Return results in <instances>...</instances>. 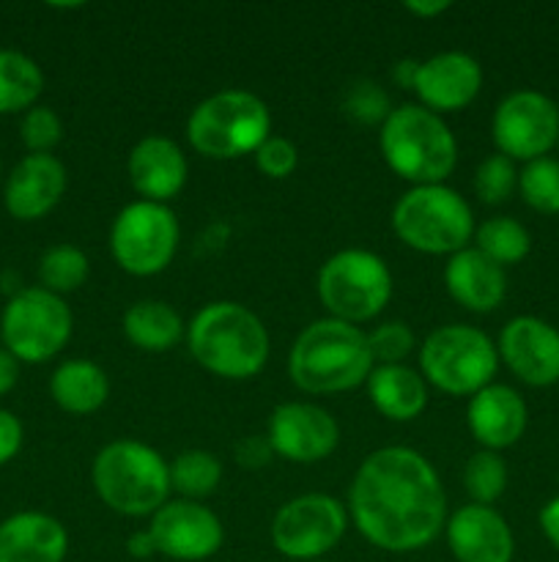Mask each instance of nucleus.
I'll return each instance as SVG.
<instances>
[{
  "instance_id": "5",
  "label": "nucleus",
  "mask_w": 559,
  "mask_h": 562,
  "mask_svg": "<svg viewBox=\"0 0 559 562\" xmlns=\"http://www.w3.org/2000/svg\"><path fill=\"white\" fill-rule=\"evenodd\" d=\"M91 483L104 508L126 519H151L170 499V464L140 439H113L91 464Z\"/></svg>"
},
{
  "instance_id": "37",
  "label": "nucleus",
  "mask_w": 559,
  "mask_h": 562,
  "mask_svg": "<svg viewBox=\"0 0 559 562\" xmlns=\"http://www.w3.org/2000/svg\"><path fill=\"white\" fill-rule=\"evenodd\" d=\"M252 157H255L258 170L274 181L288 179L299 168V148L294 146V140L283 135H269Z\"/></svg>"
},
{
  "instance_id": "41",
  "label": "nucleus",
  "mask_w": 559,
  "mask_h": 562,
  "mask_svg": "<svg viewBox=\"0 0 559 562\" xmlns=\"http://www.w3.org/2000/svg\"><path fill=\"white\" fill-rule=\"evenodd\" d=\"M403 9L417 20H436V16L447 14L453 3H447V0H406Z\"/></svg>"
},
{
  "instance_id": "14",
  "label": "nucleus",
  "mask_w": 559,
  "mask_h": 562,
  "mask_svg": "<svg viewBox=\"0 0 559 562\" xmlns=\"http://www.w3.org/2000/svg\"><path fill=\"white\" fill-rule=\"evenodd\" d=\"M157 554L175 562H203L223 549L225 527L208 505L168 499L148 521Z\"/></svg>"
},
{
  "instance_id": "21",
  "label": "nucleus",
  "mask_w": 559,
  "mask_h": 562,
  "mask_svg": "<svg viewBox=\"0 0 559 562\" xmlns=\"http://www.w3.org/2000/svg\"><path fill=\"white\" fill-rule=\"evenodd\" d=\"M66 192V168L55 154H27L5 181V209L14 220L33 223L53 212Z\"/></svg>"
},
{
  "instance_id": "16",
  "label": "nucleus",
  "mask_w": 559,
  "mask_h": 562,
  "mask_svg": "<svg viewBox=\"0 0 559 562\" xmlns=\"http://www.w3.org/2000/svg\"><path fill=\"white\" fill-rule=\"evenodd\" d=\"M499 362L529 387L559 382V329L537 316H515L499 333Z\"/></svg>"
},
{
  "instance_id": "45",
  "label": "nucleus",
  "mask_w": 559,
  "mask_h": 562,
  "mask_svg": "<svg viewBox=\"0 0 559 562\" xmlns=\"http://www.w3.org/2000/svg\"><path fill=\"white\" fill-rule=\"evenodd\" d=\"M316 562H327V560H316Z\"/></svg>"
},
{
  "instance_id": "42",
  "label": "nucleus",
  "mask_w": 559,
  "mask_h": 562,
  "mask_svg": "<svg viewBox=\"0 0 559 562\" xmlns=\"http://www.w3.org/2000/svg\"><path fill=\"white\" fill-rule=\"evenodd\" d=\"M16 379H20V360L0 346V398L14 390Z\"/></svg>"
},
{
  "instance_id": "43",
  "label": "nucleus",
  "mask_w": 559,
  "mask_h": 562,
  "mask_svg": "<svg viewBox=\"0 0 559 562\" xmlns=\"http://www.w3.org/2000/svg\"><path fill=\"white\" fill-rule=\"evenodd\" d=\"M126 552L132 554L135 560H148V558H157V547H153V538L151 532L146 530H137L126 538Z\"/></svg>"
},
{
  "instance_id": "33",
  "label": "nucleus",
  "mask_w": 559,
  "mask_h": 562,
  "mask_svg": "<svg viewBox=\"0 0 559 562\" xmlns=\"http://www.w3.org/2000/svg\"><path fill=\"white\" fill-rule=\"evenodd\" d=\"M475 192L482 203L488 206H499V203L510 201L515 190H518V168L504 154H491L482 159L475 170Z\"/></svg>"
},
{
  "instance_id": "46",
  "label": "nucleus",
  "mask_w": 559,
  "mask_h": 562,
  "mask_svg": "<svg viewBox=\"0 0 559 562\" xmlns=\"http://www.w3.org/2000/svg\"><path fill=\"white\" fill-rule=\"evenodd\" d=\"M557 148H559V143H557Z\"/></svg>"
},
{
  "instance_id": "19",
  "label": "nucleus",
  "mask_w": 559,
  "mask_h": 562,
  "mask_svg": "<svg viewBox=\"0 0 559 562\" xmlns=\"http://www.w3.org/2000/svg\"><path fill=\"white\" fill-rule=\"evenodd\" d=\"M126 176L140 201L170 203L190 179L184 148L164 135H146L126 157Z\"/></svg>"
},
{
  "instance_id": "32",
  "label": "nucleus",
  "mask_w": 559,
  "mask_h": 562,
  "mask_svg": "<svg viewBox=\"0 0 559 562\" xmlns=\"http://www.w3.org/2000/svg\"><path fill=\"white\" fill-rule=\"evenodd\" d=\"M518 192L537 214H559V159H532L518 173Z\"/></svg>"
},
{
  "instance_id": "15",
  "label": "nucleus",
  "mask_w": 559,
  "mask_h": 562,
  "mask_svg": "<svg viewBox=\"0 0 559 562\" xmlns=\"http://www.w3.org/2000/svg\"><path fill=\"white\" fill-rule=\"evenodd\" d=\"M266 439L274 456L290 464H318L338 450L340 426L323 406L285 401L269 417Z\"/></svg>"
},
{
  "instance_id": "40",
  "label": "nucleus",
  "mask_w": 559,
  "mask_h": 562,
  "mask_svg": "<svg viewBox=\"0 0 559 562\" xmlns=\"http://www.w3.org/2000/svg\"><path fill=\"white\" fill-rule=\"evenodd\" d=\"M537 521H540V530L543 536H546V541L551 543L554 552L559 554V497H551L543 505Z\"/></svg>"
},
{
  "instance_id": "26",
  "label": "nucleus",
  "mask_w": 559,
  "mask_h": 562,
  "mask_svg": "<svg viewBox=\"0 0 559 562\" xmlns=\"http://www.w3.org/2000/svg\"><path fill=\"white\" fill-rule=\"evenodd\" d=\"M121 329L135 349L148 351V355H162V351L173 349L186 335L184 318L173 305L162 300H140L126 307Z\"/></svg>"
},
{
  "instance_id": "25",
  "label": "nucleus",
  "mask_w": 559,
  "mask_h": 562,
  "mask_svg": "<svg viewBox=\"0 0 559 562\" xmlns=\"http://www.w3.org/2000/svg\"><path fill=\"white\" fill-rule=\"evenodd\" d=\"M49 395L58 409L85 417L107 404L110 379L93 360H66L49 376Z\"/></svg>"
},
{
  "instance_id": "10",
  "label": "nucleus",
  "mask_w": 559,
  "mask_h": 562,
  "mask_svg": "<svg viewBox=\"0 0 559 562\" xmlns=\"http://www.w3.org/2000/svg\"><path fill=\"white\" fill-rule=\"evenodd\" d=\"M181 225L168 203L132 201L110 225V252L118 269L132 278H153L173 263Z\"/></svg>"
},
{
  "instance_id": "27",
  "label": "nucleus",
  "mask_w": 559,
  "mask_h": 562,
  "mask_svg": "<svg viewBox=\"0 0 559 562\" xmlns=\"http://www.w3.org/2000/svg\"><path fill=\"white\" fill-rule=\"evenodd\" d=\"M44 91L42 66L25 53L0 49V115L36 108Z\"/></svg>"
},
{
  "instance_id": "22",
  "label": "nucleus",
  "mask_w": 559,
  "mask_h": 562,
  "mask_svg": "<svg viewBox=\"0 0 559 562\" xmlns=\"http://www.w3.org/2000/svg\"><path fill=\"white\" fill-rule=\"evenodd\" d=\"M444 289L449 300L469 313H491L507 296V272L477 247L455 252L444 263Z\"/></svg>"
},
{
  "instance_id": "12",
  "label": "nucleus",
  "mask_w": 559,
  "mask_h": 562,
  "mask_svg": "<svg viewBox=\"0 0 559 562\" xmlns=\"http://www.w3.org/2000/svg\"><path fill=\"white\" fill-rule=\"evenodd\" d=\"M345 530H349L345 505L332 494L310 492L280 505L269 527V538L285 560L316 562L338 549Z\"/></svg>"
},
{
  "instance_id": "23",
  "label": "nucleus",
  "mask_w": 559,
  "mask_h": 562,
  "mask_svg": "<svg viewBox=\"0 0 559 562\" xmlns=\"http://www.w3.org/2000/svg\"><path fill=\"white\" fill-rule=\"evenodd\" d=\"M69 532L55 516L22 510L0 521V562H64Z\"/></svg>"
},
{
  "instance_id": "20",
  "label": "nucleus",
  "mask_w": 559,
  "mask_h": 562,
  "mask_svg": "<svg viewBox=\"0 0 559 562\" xmlns=\"http://www.w3.org/2000/svg\"><path fill=\"white\" fill-rule=\"evenodd\" d=\"M526 423L529 409L524 395L510 384H488L466 404V428L482 450L502 453L513 448L524 437Z\"/></svg>"
},
{
  "instance_id": "36",
  "label": "nucleus",
  "mask_w": 559,
  "mask_h": 562,
  "mask_svg": "<svg viewBox=\"0 0 559 562\" xmlns=\"http://www.w3.org/2000/svg\"><path fill=\"white\" fill-rule=\"evenodd\" d=\"M345 113L351 115L360 124H378L381 126L387 121V115L392 113L389 108V97L378 82L373 80H360L345 91V102H343Z\"/></svg>"
},
{
  "instance_id": "34",
  "label": "nucleus",
  "mask_w": 559,
  "mask_h": 562,
  "mask_svg": "<svg viewBox=\"0 0 559 562\" xmlns=\"http://www.w3.org/2000/svg\"><path fill=\"white\" fill-rule=\"evenodd\" d=\"M367 346H370L376 366H400V362H406V357H411L417 338L409 324L395 318V322H384L373 327L367 333Z\"/></svg>"
},
{
  "instance_id": "35",
  "label": "nucleus",
  "mask_w": 559,
  "mask_h": 562,
  "mask_svg": "<svg viewBox=\"0 0 559 562\" xmlns=\"http://www.w3.org/2000/svg\"><path fill=\"white\" fill-rule=\"evenodd\" d=\"M20 135L31 154H53V148L64 140V121L53 108L36 104L22 119Z\"/></svg>"
},
{
  "instance_id": "44",
  "label": "nucleus",
  "mask_w": 559,
  "mask_h": 562,
  "mask_svg": "<svg viewBox=\"0 0 559 562\" xmlns=\"http://www.w3.org/2000/svg\"><path fill=\"white\" fill-rule=\"evenodd\" d=\"M417 64H420V60H400V64L395 66V80H398L400 88H411V86H414Z\"/></svg>"
},
{
  "instance_id": "31",
  "label": "nucleus",
  "mask_w": 559,
  "mask_h": 562,
  "mask_svg": "<svg viewBox=\"0 0 559 562\" xmlns=\"http://www.w3.org/2000/svg\"><path fill=\"white\" fill-rule=\"evenodd\" d=\"M510 472L504 464L502 453H493V450H477L469 456L464 467V488L469 494V499L475 505H491L497 499H502V494L507 492Z\"/></svg>"
},
{
  "instance_id": "29",
  "label": "nucleus",
  "mask_w": 559,
  "mask_h": 562,
  "mask_svg": "<svg viewBox=\"0 0 559 562\" xmlns=\"http://www.w3.org/2000/svg\"><path fill=\"white\" fill-rule=\"evenodd\" d=\"M477 250L502 269L521 263L532 250V236L524 223L515 217H488L486 223L477 225L475 245Z\"/></svg>"
},
{
  "instance_id": "8",
  "label": "nucleus",
  "mask_w": 559,
  "mask_h": 562,
  "mask_svg": "<svg viewBox=\"0 0 559 562\" xmlns=\"http://www.w3.org/2000/svg\"><path fill=\"white\" fill-rule=\"evenodd\" d=\"M417 362L427 387L455 398H471L493 384L499 349L482 329L471 324H444L425 335Z\"/></svg>"
},
{
  "instance_id": "11",
  "label": "nucleus",
  "mask_w": 559,
  "mask_h": 562,
  "mask_svg": "<svg viewBox=\"0 0 559 562\" xmlns=\"http://www.w3.org/2000/svg\"><path fill=\"white\" fill-rule=\"evenodd\" d=\"M71 329H75V316L64 296L42 285L16 291L0 316L3 349L31 366L58 357L71 340Z\"/></svg>"
},
{
  "instance_id": "4",
  "label": "nucleus",
  "mask_w": 559,
  "mask_h": 562,
  "mask_svg": "<svg viewBox=\"0 0 559 562\" xmlns=\"http://www.w3.org/2000/svg\"><path fill=\"white\" fill-rule=\"evenodd\" d=\"M378 151L387 168L411 187L447 184L458 165L455 132L420 102L392 108L378 126Z\"/></svg>"
},
{
  "instance_id": "9",
  "label": "nucleus",
  "mask_w": 559,
  "mask_h": 562,
  "mask_svg": "<svg viewBox=\"0 0 559 562\" xmlns=\"http://www.w3.org/2000/svg\"><path fill=\"white\" fill-rule=\"evenodd\" d=\"M395 280L387 261L365 247H345L318 269L316 291L332 318L345 324L373 322L392 300Z\"/></svg>"
},
{
  "instance_id": "6",
  "label": "nucleus",
  "mask_w": 559,
  "mask_h": 562,
  "mask_svg": "<svg viewBox=\"0 0 559 562\" xmlns=\"http://www.w3.org/2000/svg\"><path fill=\"white\" fill-rule=\"evenodd\" d=\"M395 236L422 256H455L475 241V212L447 184L409 187L392 206Z\"/></svg>"
},
{
  "instance_id": "13",
  "label": "nucleus",
  "mask_w": 559,
  "mask_h": 562,
  "mask_svg": "<svg viewBox=\"0 0 559 562\" xmlns=\"http://www.w3.org/2000/svg\"><path fill=\"white\" fill-rule=\"evenodd\" d=\"M491 137L497 154L513 162L548 157L559 143V104L535 88L507 93L493 110Z\"/></svg>"
},
{
  "instance_id": "38",
  "label": "nucleus",
  "mask_w": 559,
  "mask_h": 562,
  "mask_svg": "<svg viewBox=\"0 0 559 562\" xmlns=\"http://www.w3.org/2000/svg\"><path fill=\"white\" fill-rule=\"evenodd\" d=\"M233 456L236 464L244 467V470H263L274 459V450L266 437H244L233 448Z\"/></svg>"
},
{
  "instance_id": "3",
  "label": "nucleus",
  "mask_w": 559,
  "mask_h": 562,
  "mask_svg": "<svg viewBox=\"0 0 559 562\" xmlns=\"http://www.w3.org/2000/svg\"><path fill=\"white\" fill-rule=\"evenodd\" d=\"M376 368L367 333L323 316L296 335L288 351V376L307 395H340L362 387Z\"/></svg>"
},
{
  "instance_id": "7",
  "label": "nucleus",
  "mask_w": 559,
  "mask_h": 562,
  "mask_svg": "<svg viewBox=\"0 0 559 562\" xmlns=\"http://www.w3.org/2000/svg\"><path fill=\"white\" fill-rule=\"evenodd\" d=\"M272 135V113L258 93L244 88H223L195 104L186 119V140L206 159H228L255 154Z\"/></svg>"
},
{
  "instance_id": "18",
  "label": "nucleus",
  "mask_w": 559,
  "mask_h": 562,
  "mask_svg": "<svg viewBox=\"0 0 559 562\" xmlns=\"http://www.w3.org/2000/svg\"><path fill=\"white\" fill-rule=\"evenodd\" d=\"M444 541L455 562H513L515 538L507 519L491 505H464L447 516Z\"/></svg>"
},
{
  "instance_id": "30",
  "label": "nucleus",
  "mask_w": 559,
  "mask_h": 562,
  "mask_svg": "<svg viewBox=\"0 0 559 562\" xmlns=\"http://www.w3.org/2000/svg\"><path fill=\"white\" fill-rule=\"evenodd\" d=\"M88 274H91V263L88 256L75 245H55L44 250L42 261H38V280L42 289L53 291V294L64 296L85 285Z\"/></svg>"
},
{
  "instance_id": "39",
  "label": "nucleus",
  "mask_w": 559,
  "mask_h": 562,
  "mask_svg": "<svg viewBox=\"0 0 559 562\" xmlns=\"http://www.w3.org/2000/svg\"><path fill=\"white\" fill-rule=\"evenodd\" d=\"M22 439H25V431H22L20 417L9 409H0V467L9 464L20 453Z\"/></svg>"
},
{
  "instance_id": "1",
  "label": "nucleus",
  "mask_w": 559,
  "mask_h": 562,
  "mask_svg": "<svg viewBox=\"0 0 559 562\" xmlns=\"http://www.w3.org/2000/svg\"><path fill=\"white\" fill-rule=\"evenodd\" d=\"M349 521L370 547L409 554L431 547L447 525V494L431 461L414 448L389 445L356 467Z\"/></svg>"
},
{
  "instance_id": "2",
  "label": "nucleus",
  "mask_w": 559,
  "mask_h": 562,
  "mask_svg": "<svg viewBox=\"0 0 559 562\" xmlns=\"http://www.w3.org/2000/svg\"><path fill=\"white\" fill-rule=\"evenodd\" d=\"M186 349L206 373L228 382H247L266 368L272 340L255 311L233 300L203 305L186 324Z\"/></svg>"
},
{
  "instance_id": "17",
  "label": "nucleus",
  "mask_w": 559,
  "mask_h": 562,
  "mask_svg": "<svg viewBox=\"0 0 559 562\" xmlns=\"http://www.w3.org/2000/svg\"><path fill=\"white\" fill-rule=\"evenodd\" d=\"M414 93L422 108L436 115L458 113L477 99L482 88V66L464 49H444L417 64Z\"/></svg>"
},
{
  "instance_id": "24",
  "label": "nucleus",
  "mask_w": 559,
  "mask_h": 562,
  "mask_svg": "<svg viewBox=\"0 0 559 562\" xmlns=\"http://www.w3.org/2000/svg\"><path fill=\"white\" fill-rule=\"evenodd\" d=\"M373 409L392 423H411L425 412L427 382L417 368L376 366L365 382Z\"/></svg>"
},
{
  "instance_id": "28",
  "label": "nucleus",
  "mask_w": 559,
  "mask_h": 562,
  "mask_svg": "<svg viewBox=\"0 0 559 562\" xmlns=\"http://www.w3.org/2000/svg\"><path fill=\"white\" fill-rule=\"evenodd\" d=\"M223 483V461L208 450H184L170 461V488L181 499H201L212 497Z\"/></svg>"
}]
</instances>
